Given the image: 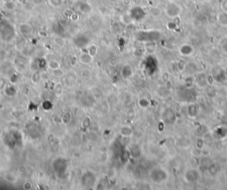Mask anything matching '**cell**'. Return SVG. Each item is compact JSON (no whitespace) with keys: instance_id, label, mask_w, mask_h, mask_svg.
Returning <instances> with one entry per match:
<instances>
[{"instance_id":"25","label":"cell","mask_w":227,"mask_h":190,"mask_svg":"<svg viewBox=\"0 0 227 190\" xmlns=\"http://www.w3.org/2000/svg\"><path fill=\"white\" fill-rule=\"evenodd\" d=\"M90 122H91V120H90V118L89 116L85 117V118L83 119L82 123V127H84V128H88V127L90 125Z\"/></svg>"},{"instance_id":"9","label":"cell","mask_w":227,"mask_h":190,"mask_svg":"<svg viewBox=\"0 0 227 190\" xmlns=\"http://www.w3.org/2000/svg\"><path fill=\"white\" fill-rule=\"evenodd\" d=\"M217 22L220 26L227 28V12L222 11L217 14Z\"/></svg>"},{"instance_id":"22","label":"cell","mask_w":227,"mask_h":190,"mask_svg":"<svg viewBox=\"0 0 227 190\" xmlns=\"http://www.w3.org/2000/svg\"><path fill=\"white\" fill-rule=\"evenodd\" d=\"M52 75L54 76V77H56V78H60V77H62L64 75H65V72L62 70V69H60V68H58V69H54V70H52Z\"/></svg>"},{"instance_id":"15","label":"cell","mask_w":227,"mask_h":190,"mask_svg":"<svg viewBox=\"0 0 227 190\" xmlns=\"http://www.w3.org/2000/svg\"><path fill=\"white\" fill-rule=\"evenodd\" d=\"M41 78H42L41 73L38 72V71L34 72V73L32 74V75H31V81H32V83H38L41 81Z\"/></svg>"},{"instance_id":"13","label":"cell","mask_w":227,"mask_h":190,"mask_svg":"<svg viewBox=\"0 0 227 190\" xmlns=\"http://www.w3.org/2000/svg\"><path fill=\"white\" fill-rule=\"evenodd\" d=\"M4 178L5 181H7L9 183H14L17 180L16 176L13 173H12V172H6L4 174Z\"/></svg>"},{"instance_id":"27","label":"cell","mask_w":227,"mask_h":190,"mask_svg":"<svg viewBox=\"0 0 227 190\" xmlns=\"http://www.w3.org/2000/svg\"><path fill=\"white\" fill-rule=\"evenodd\" d=\"M23 188L24 189H26V190H30V189H32L33 188V185H32V183L30 182V181H25L24 183H23Z\"/></svg>"},{"instance_id":"16","label":"cell","mask_w":227,"mask_h":190,"mask_svg":"<svg viewBox=\"0 0 227 190\" xmlns=\"http://www.w3.org/2000/svg\"><path fill=\"white\" fill-rule=\"evenodd\" d=\"M121 134L124 137H129L132 134V129L129 126H124L121 129Z\"/></svg>"},{"instance_id":"32","label":"cell","mask_w":227,"mask_h":190,"mask_svg":"<svg viewBox=\"0 0 227 190\" xmlns=\"http://www.w3.org/2000/svg\"><path fill=\"white\" fill-rule=\"evenodd\" d=\"M132 2H133V3H135L137 5H138V4H139V3L141 2V0H132Z\"/></svg>"},{"instance_id":"18","label":"cell","mask_w":227,"mask_h":190,"mask_svg":"<svg viewBox=\"0 0 227 190\" xmlns=\"http://www.w3.org/2000/svg\"><path fill=\"white\" fill-rule=\"evenodd\" d=\"M53 42H54L55 44H57V45L59 46V47H63V46H65V44H66V40H65L63 37H61V36H56V37H54Z\"/></svg>"},{"instance_id":"34","label":"cell","mask_w":227,"mask_h":190,"mask_svg":"<svg viewBox=\"0 0 227 190\" xmlns=\"http://www.w3.org/2000/svg\"><path fill=\"white\" fill-rule=\"evenodd\" d=\"M10 1H12V0H2L3 3H6V2H10Z\"/></svg>"},{"instance_id":"7","label":"cell","mask_w":227,"mask_h":190,"mask_svg":"<svg viewBox=\"0 0 227 190\" xmlns=\"http://www.w3.org/2000/svg\"><path fill=\"white\" fill-rule=\"evenodd\" d=\"M179 52L183 56H190L191 54L193 53V47L188 44H184L182 46H180Z\"/></svg>"},{"instance_id":"20","label":"cell","mask_w":227,"mask_h":190,"mask_svg":"<svg viewBox=\"0 0 227 190\" xmlns=\"http://www.w3.org/2000/svg\"><path fill=\"white\" fill-rule=\"evenodd\" d=\"M87 51H88L92 57H94V56L97 54V52H98V47H97V45H96V44H90V45H89V46L87 47Z\"/></svg>"},{"instance_id":"28","label":"cell","mask_w":227,"mask_h":190,"mask_svg":"<svg viewBox=\"0 0 227 190\" xmlns=\"http://www.w3.org/2000/svg\"><path fill=\"white\" fill-rule=\"evenodd\" d=\"M18 171H19V173L21 174V175H25V174H27V168H26L24 165H20L19 168H18Z\"/></svg>"},{"instance_id":"8","label":"cell","mask_w":227,"mask_h":190,"mask_svg":"<svg viewBox=\"0 0 227 190\" xmlns=\"http://www.w3.org/2000/svg\"><path fill=\"white\" fill-rule=\"evenodd\" d=\"M217 70H218V71L215 72V70L212 69V76H213L216 81H218V82H223V81H224L225 78H226V75H225L224 71H223L222 68H220V67H217Z\"/></svg>"},{"instance_id":"29","label":"cell","mask_w":227,"mask_h":190,"mask_svg":"<svg viewBox=\"0 0 227 190\" xmlns=\"http://www.w3.org/2000/svg\"><path fill=\"white\" fill-rule=\"evenodd\" d=\"M221 8L223 11H226L227 12V0H223L221 3Z\"/></svg>"},{"instance_id":"23","label":"cell","mask_w":227,"mask_h":190,"mask_svg":"<svg viewBox=\"0 0 227 190\" xmlns=\"http://www.w3.org/2000/svg\"><path fill=\"white\" fill-rule=\"evenodd\" d=\"M138 104H139V106H140L141 107L145 108V107H147L149 106V101H148V99H146L145 98H142V99H139Z\"/></svg>"},{"instance_id":"30","label":"cell","mask_w":227,"mask_h":190,"mask_svg":"<svg viewBox=\"0 0 227 190\" xmlns=\"http://www.w3.org/2000/svg\"><path fill=\"white\" fill-rule=\"evenodd\" d=\"M121 3L124 6H129L132 3V0H121Z\"/></svg>"},{"instance_id":"21","label":"cell","mask_w":227,"mask_h":190,"mask_svg":"<svg viewBox=\"0 0 227 190\" xmlns=\"http://www.w3.org/2000/svg\"><path fill=\"white\" fill-rule=\"evenodd\" d=\"M145 49L148 52H153L156 49V44H154V42H147V44H145Z\"/></svg>"},{"instance_id":"17","label":"cell","mask_w":227,"mask_h":190,"mask_svg":"<svg viewBox=\"0 0 227 190\" xmlns=\"http://www.w3.org/2000/svg\"><path fill=\"white\" fill-rule=\"evenodd\" d=\"M48 67H49V68H51V70L58 69V68H60V63H59L58 60H56V59H52V60L49 61Z\"/></svg>"},{"instance_id":"4","label":"cell","mask_w":227,"mask_h":190,"mask_svg":"<svg viewBox=\"0 0 227 190\" xmlns=\"http://www.w3.org/2000/svg\"><path fill=\"white\" fill-rule=\"evenodd\" d=\"M176 116L175 112L171 108H167L162 114V120L167 124H173L176 122Z\"/></svg>"},{"instance_id":"6","label":"cell","mask_w":227,"mask_h":190,"mask_svg":"<svg viewBox=\"0 0 227 190\" xmlns=\"http://www.w3.org/2000/svg\"><path fill=\"white\" fill-rule=\"evenodd\" d=\"M19 31L23 36H29V35H31L33 29H32L31 25H29L28 23H21L19 26Z\"/></svg>"},{"instance_id":"19","label":"cell","mask_w":227,"mask_h":190,"mask_svg":"<svg viewBox=\"0 0 227 190\" xmlns=\"http://www.w3.org/2000/svg\"><path fill=\"white\" fill-rule=\"evenodd\" d=\"M4 8L5 10H8V11H12L16 8V4L13 2V1H10V2H6V3H4L3 4Z\"/></svg>"},{"instance_id":"2","label":"cell","mask_w":227,"mask_h":190,"mask_svg":"<svg viewBox=\"0 0 227 190\" xmlns=\"http://www.w3.org/2000/svg\"><path fill=\"white\" fill-rule=\"evenodd\" d=\"M182 12V7L180 4L175 3V2H170L167 4L165 7V13L168 17L174 19L177 16H179Z\"/></svg>"},{"instance_id":"3","label":"cell","mask_w":227,"mask_h":190,"mask_svg":"<svg viewBox=\"0 0 227 190\" xmlns=\"http://www.w3.org/2000/svg\"><path fill=\"white\" fill-rule=\"evenodd\" d=\"M178 96L183 100L193 102V100L195 99V97H196V92L192 89L184 88V89H180L178 91Z\"/></svg>"},{"instance_id":"12","label":"cell","mask_w":227,"mask_h":190,"mask_svg":"<svg viewBox=\"0 0 227 190\" xmlns=\"http://www.w3.org/2000/svg\"><path fill=\"white\" fill-rule=\"evenodd\" d=\"M196 83L200 87H205L207 84V77L204 74L198 75V77L196 79Z\"/></svg>"},{"instance_id":"11","label":"cell","mask_w":227,"mask_h":190,"mask_svg":"<svg viewBox=\"0 0 227 190\" xmlns=\"http://www.w3.org/2000/svg\"><path fill=\"white\" fill-rule=\"evenodd\" d=\"M200 113V108L195 103H192L188 107V115L191 117H196L198 114Z\"/></svg>"},{"instance_id":"36","label":"cell","mask_w":227,"mask_h":190,"mask_svg":"<svg viewBox=\"0 0 227 190\" xmlns=\"http://www.w3.org/2000/svg\"><path fill=\"white\" fill-rule=\"evenodd\" d=\"M194 1H200V0H194Z\"/></svg>"},{"instance_id":"26","label":"cell","mask_w":227,"mask_h":190,"mask_svg":"<svg viewBox=\"0 0 227 190\" xmlns=\"http://www.w3.org/2000/svg\"><path fill=\"white\" fill-rule=\"evenodd\" d=\"M108 63H109V65H110V66H112V67H115V66H117V64H118V59H117V58H115V57H112V58H110V59H109Z\"/></svg>"},{"instance_id":"33","label":"cell","mask_w":227,"mask_h":190,"mask_svg":"<svg viewBox=\"0 0 227 190\" xmlns=\"http://www.w3.org/2000/svg\"><path fill=\"white\" fill-rule=\"evenodd\" d=\"M223 50L227 52V43H226V44H224L223 45Z\"/></svg>"},{"instance_id":"10","label":"cell","mask_w":227,"mask_h":190,"mask_svg":"<svg viewBox=\"0 0 227 190\" xmlns=\"http://www.w3.org/2000/svg\"><path fill=\"white\" fill-rule=\"evenodd\" d=\"M93 60V57L88 52V51H83L80 57H79V61L82 64H90Z\"/></svg>"},{"instance_id":"5","label":"cell","mask_w":227,"mask_h":190,"mask_svg":"<svg viewBox=\"0 0 227 190\" xmlns=\"http://www.w3.org/2000/svg\"><path fill=\"white\" fill-rule=\"evenodd\" d=\"M184 178L186 182L192 183L197 181L200 178V174L196 170H188L184 175Z\"/></svg>"},{"instance_id":"35","label":"cell","mask_w":227,"mask_h":190,"mask_svg":"<svg viewBox=\"0 0 227 190\" xmlns=\"http://www.w3.org/2000/svg\"><path fill=\"white\" fill-rule=\"evenodd\" d=\"M19 2H20V3H24L25 1H27V0H18Z\"/></svg>"},{"instance_id":"1","label":"cell","mask_w":227,"mask_h":190,"mask_svg":"<svg viewBox=\"0 0 227 190\" xmlns=\"http://www.w3.org/2000/svg\"><path fill=\"white\" fill-rule=\"evenodd\" d=\"M150 177L154 183L160 184V183H163L168 180V173L165 169L160 168V167H156L151 170Z\"/></svg>"},{"instance_id":"14","label":"cell","mask_w":227,"mask_h":190,"mask_svg":"<svg viewBox=\"0 0 227 190\" xmlns=\"http://www.w3.org/2000/svg\"><path fill=\"white\" fill-rule=\"evenodd\" d=\"M121 75L124 78H129L132 75V69L129 66H125L121 70Z\"/></svg>"},{"instance_id":"31","label":"cell","mask_w":227,"mask_h":190,"mask_svg":"<svg viewBox=\"0 0 227 190\" xmlns=\"http://www.w3.org/2000/svg\"><path fill=\"white\" fill-rule=\"evenodd\" d=\"M33 1V4H41L44 0H32Z\"/></svg>"},{"instance_id":"24","label":"cell","mask_w":227,"mask_h":190,"mask_svg":"<svg viewBox=\"0 0 227 190\" xmlns=\"http://www.w3.org/2000/svg\"><path fill=\"white\" fill-rule=\"evenodd\" d=\"M64 0H49V3L53 7H59L63 4Z\"/></svg>"}]
</instances>
